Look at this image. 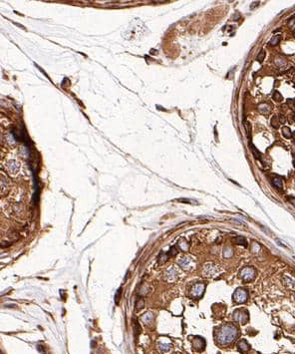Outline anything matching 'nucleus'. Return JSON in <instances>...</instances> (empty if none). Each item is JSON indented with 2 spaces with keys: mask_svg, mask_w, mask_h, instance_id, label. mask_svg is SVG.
Returning <instances> with one entry per match:
<instances>
[{
  "mask_svg": "<svg viewBox=\"0 0 295 354\" xmlns=\"http://www.w3.org/2000/svg\"><path fill=\"white\" fill-rule=\"evenodd\" d=\"M248 318H249V316H248L247 310L242 309V308H241V309L235 310V311H234V313H233L234 321H236L238 323H241V324H245V323L248 321Z\"/></svg>",
  "mask_w": 295,
  "mask_h": 354,
  "instance_id": "nucleus-3",
  "label": "nucleus"
},
{
  "mask_svg": "<svg viewBox=\"0 0 295 354\" xmlns=\"http://www.w3.org/2000/svg\"><path fill=\"white\" fill-rule=\"evenodd\" d=\"M255 275H256L255 269L251 267V266H245V267H243L239 272V276L241 277V279L245 281V282H249V281L253 280L255 278Z\"/></svg>",
  "mask_w": 295,
  "mask_h": 354,
  "instance_id": "nucleus-2",
  "label": "nucleus"
},
{
  "mask_svg": "<svg viewBox=\"0 0 295 354\" xmlns=\"http://www.w3.org/2000/svg\"><path fill=\"white\" fill-rule=\"evenodd\" d=\"M270 110H271L270 106L268 105V104H266V103H263V104H260V105L258 106V111H259V113L263 114V115H265V114H268V113L270 112Z\"/></svg>",
  "mask_w": 295,
  "mask_h": 354,
  "instance_id": "nucleus-8",
  "label": "nucleus"
},
{
  "mask_svg": "<svg viewBox=\"0 0 295 354\" xmlns=\"http://www.w3.org/2000/svg\"><path fill=\"white\" fill-rule=\"evenodd\" d=\"M194 346L196 350H202L205 348V340L202 339V338H195V341H194Z\"/></svg>",
  "mask_w": 295,
  "mask_h": 354,
  "instance_id": "nucleus-7",
  "label": "nucleus"
},
{
  "mask_svg": "<svg viewBox=\"0 0 295 354\" xmlns=\"http://www.w3.org/2000/svg\"><path fill=\"white\" fill-rule=\"evenodd\" d=\"M232 297H233V300L236 303H244L247 300L248 293H247V291L245 290V289L238 288V289H236L235 291H234Z\"/></svg>",
  "mask_w": 295,
  "mask_h": 354,
  "instance_id": "nucleus-4",
  "label": "nucleus"
},
{
  "mask_svg": "<svg viewBox=\"0 0 295 354\" xmlns=\"http://www.w3.org/2000/svg\"><path fill=\"white\" fill-rule=\"evenodd\" d=\"M144 305H145V301H144L143 298H140V299L137 300V303H136V308H137V310L142 309V308L144 307Z\"/></svg>",
  "mask_w": 295,
  "mask_h": 354,
  "instance_id": "nucleus-17",
  "label": "nucleus"
},
{
  "mask_svg": "<svg viewBox=\"0 0 295 354\" xmlns=\"http://www.w3.org/2000/svg\"><path fill=\"white\" fill-rule=\"evenodd\" d=\"M288 26H289V28L292 30H295V18H293V19H290V20L288 21Z\"/></svg>",
  "mask_w": 295,
  "mask_h": 354,
  "instance_id": "nucleus-20",
  "label": "nucleus"
},
{
  "mask_svg": "<svg viewBox=\"0 0 295 354\" xmlns=\"http://www.w3.org/2000/svg\"><path fill=\"white\" fill-rule=\"evenodd\" d=\"M121 292H122V289H119L118 292H117V293H116V296H115V301H116V303H119L120 296H121Z\"/></svg>",
  "mask_w": 295,
  "mask_h": 354,
  "instance_id": "nucleus-22",
  "label": "nucleus"
},
{
  "mask_svg": "<svg viewBox=\"0 0 295 354\" xmlns=\"http://www.w3.org/2000/svg\"><path fill=\"white\" fill-rule=\"evenodd\" d=\"M264 57H265V51L261 50V51L259 52V54L257 55V57H256V60L258 61L259 63H261V62H263V60H264Z\"/></svg>",
  "mask_w": 295,
  "mask_h": 354,
  "instance_id": "nucleus-18",
  "label": "nucleus"
},
{
  "mask_svg": "<svg viewBox=\"0 0 295 354\" xmlns=\"http://www.w3.org/2000/svg\"><path fill=\"white\" fill-rule=\"evenodd\" d=\"M8 169H9V171H10V173L15 174V173H17L18 169H19V166H18L15 162H11V163L9 164Z\"/></svg>",
  "mask_w": 295,
  "mask_h": 354,
  "instance_id": "nucleus-11",
  "label": "nucleus"
},
{
  "mask_svg": "<svg viewBox=\"0 0 295 354\" xmlns=\"http://www.w3.org/2000/svg\"><path fill=\"white\" fill-rule=\"evenodd\" d=\"M237 328L232 324H226L221 326L217 333V340L219 344L226 345L229 344L235 339L237 336Z\"/></svg>",
  "mask_w": 295,
  "mask_h": 354,
  "instance_id": "nucleus-1",
  "label": "nucleus"
},
{
  "mask_svg": "<svg viewBox=\"0 0 295 354\" xmlns=\"http://www.w3.org/2000/svg\"><path fill=\"white\" fill-rule=\"evenodd\" d=\"M279 124H280V120H279V117L278 116H273L271 119V126L277 129L279 127Z\"/></svg>",
  "mask_w": 295,
  "mask_h": 354,
  "instance_id": "nucleus-12",
  "label": "nucleus"
},
{
  "mask_svg": "<svg viewBox=\"0 0 295 354\" xmlns=\"http://www.w3.org/2000/svg\"><path fill=\"white\" fill-rule=\"evenodd\" d=\"M237 348L241 353H246L250 349V346L246 342V340H240L237 344Z\"/></svg>",
  "mask_w": 295,
  "mask_h": 354,
  "instance_id": "nucleus-6",
  "label": "nucleus"
},
{
  "mask_svg": "<svg viewBox=\"0 0 295 354\" xmlns=\"http://www.w3.org/2000/svg\"><path fill=\"white\" fill-rule=\"evenodd\" d=\"M279 59V61L276 59L275 60V63H276V65H278V66H281V65H284L285 64V61L284 60H281V58H278Z\"/></svg>",
  "mask_w": 295,
  "mask_h": 354,
  "instance_id": "nucleus-24",
  "label": "nucleus"
},
{
  "mask_svg": "<svg viewBox=\"0 0 295 354\" xmlns=\"http://www.w3.org/2000/svg\"><path fill=\"white\" fill-rule=\"evenodd\" d=\"M282 134H283V136H284L286 139H290L291 137H292V133H291L290 129L288 127H283Z\"/></svg>",
  "mask_w": 295,
  "mask_h": 354,
  "instance_id": "nucleus-13",
  "label": "nucleus"
},
{
  "mask_svg": "<svg viewBox=\"0 0 295 354\" xmlns=\"http://www.w3.org/2000/svg\"><path fill=\"white\" fill-rule=\"evenodd\" d=\"M140 329H141V327L138 324L137 321H135V333H136V336H137V334L140 332Z\"/></svg>",
  "mask_w": 295,
  "mask_h": 354,
  "instance_id": "nucleus-23",
  "label": "nucleus"
},
{
  "mask_svg": "<svg viewBox=\"0 0 295 354\" xmlns=\"http://www.w3.org/2000/svg\"><path fill=\"white\" fill-rule=\"evenodd\" d=\"M288 200H289L290 203L292 204V205H294V207H295V197H288Z\"/></svg>",
  "mask_w": 295,
  "mask_h": 354,
  "instance_id": "nucleus-25",
  "label": "nucleus"
},
{
  "mask_svg": "<svg viewBox=\"0 0 295 354\" xmlns=\"http://www.w3.org/2000/svg\"><path fill=\"white\" fill-rule=\"evenodd\" d=\"M272 98H273L276 102H280V101H282V99H283L282 96H281V94L279 93L278 91H274L273 95H272Z\"/></svg>",
  "mask_w": 295,
  "mask_h": 354,
  "instance_id": "nucleus-16",
  "label": "nucleus"
},
{
  "mask_svg": "<svg viewBox=\"0 0 295 354\" xmlns=\"http://www.w3.org/2000/svg\"><path fill=\"white\" fill-rule=\"evenodd\" d=\"M253 3H254V4H252V5L250 6V8H251V9L254 8V6H257V5H258V3H259V2H253Z\"/></svg>",
  "mask_w": 295,
  "mask_h": 354,
  "instance_id": "nucleus-26",
  "label": "nucleus"
},
{
  "mask_svg": "<svg viewBox=\"0 0 295 354\" xmlns=\"http://www.w3.org/2000/svg\"><path fill=\"white\" fill-rule=\"evenodd\" d=\"M284 278H286V280H284V283L285 284H287V285H291V284H293L294 283V280L292 279V278H290V277H288V276H284Z\"/></svg>",
  "mask_w": 295,
  "mask_h": 354,
  "instance_id": "nucleus-21",
  "label": "nucleus"
},
{
  "mask_svg": "<svg viewBox=\"0 0 295 354\" xmlns=\"http://www.w3.org/2000/svg\"><path fill=\"white\" fill-rule=\"evenodd\" d=\"M249 146H250V149H251V151H252V153H253V155H254V157L257 159V160H260L261 159V154L259 153L258 152V150L256 149V148L253 146V145L249 142Z\"/></svg>",
  "mask_w": 295,
  "mask_h": 354,
  "instance_id": "nucleus-10",
  "label": "nucleus"
},
{
  "mask_svg": "<svg viewBox=\"0 0 295 354\" xmlns=\"http://www.w3.org/2000/svg\"><path fill=\"white\" fill-rule=\"evenodd\" d=\"M280 39H281V36L280 35H276V36H273L271 38V39L269 40V45L270 46H276V45H277L279 42H280Z\"/></svg>",
  "mask_w": 295,
  "mask_h": 354,
  "instance_id": "nucleus-9",
  "label": "nucleus"
},
{
  "mask_svg": "<svg viewBox=\"0 0 295 354\" xmlns=\"http://www.w3.org/2000/svg\"><path fill=\"white\" fill-rule=\"evenodd\" d=\"M234 242H235V243H237V245H244V246L246 245V241H245V238L242 237L235 238H234Z\"/></svg>",
  "mask_w": 295,
  "mask_h": 354,
  "instance_id": "nucleus-15",
  "label": "nucleus"
},
{
  "mask_svg": "<svg viewBox=\"0 0 295 354\" xmlns=\"http://www.w3.org/2000/svg\"><path fill=\"white\" fill-rule=\"evenodd\" d=\"M232 256V249L230 247H226L224 252V257H230Z\"/></svg>",
  "mask_w": 295,
  "mask_h": 354,
  "instance_id": "nucleus-19",
  "label": "nucleus"
},
{
  "mask_svg": "<svg viewBox=\"0 0 295 354\" xmlns=\"http://www.w3.org/2000/svg\"><path fill=\"white\" fill-rule=\"evenodd\" d=\"M272 184L274 185L277 189H282V181L279 178H273L272 179Z\"/></svg>",
  "mask_w": 295,
  "mask_h": 354,
  "instance_id": "nucleus-14",
  "label": "nucleus"
},
{
  "mask_svg": "<svg viewBox=\"0 0 295 354\" xmlns=\"http://www.w3.org/2000/svg\"><path fill=\"white\" fill-rule=\"evenodd\" d=\"M205 289H206L205 283H202V282L195 283L191 289V295L195 298H200L202 296L203 292H205Z\"/></svg>",
  "mask_w": 295,
  "mask_h": 354,
  "instance_id": "nucleus-5",
  "label": "nucleus"
}]
</instances>
